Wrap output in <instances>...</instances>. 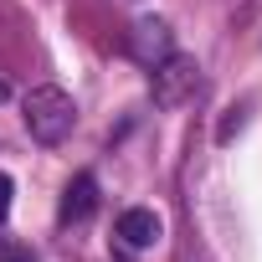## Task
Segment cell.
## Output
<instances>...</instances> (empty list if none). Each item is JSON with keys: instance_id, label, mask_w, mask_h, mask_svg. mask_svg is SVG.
I'll use <instances>...</instances> for the list:
<instances>
[{"instance_id": "obj_5", "label": "cell", "mask_w": 262, "mask_h": 262, "mask_svg": "<svg viewBox=\"0 0 262 262\" xmlns=\"http://www.w3.org/2000/svg\"><path fill=\"white\" fill-rule=\"evenodd\" d=\"M93 211H98V180L82 170V175H72V185L62 190V211H57V216L72 226V221H88Z\"/></svg>"}, {"instance_id": "obj_4", "label": "cell", "mask_w": 262, "mask_h": 262, "mask_svg": "<svg viewBox=\"0 0 262 262\" xmlns=\"http://www.w3.org/2000/svg\"><path fill=\"white\" fill-rule=\"evenodd\" d=\"M165 236V221L149 211V206H128L123 216H118V242L128 247V252H144V247H155Z\"/></svg>"}, {"instance_id": "obj_2", "label": "cell", "mask_w": 262, "mask_h": 262, "mask_svg": "<svg viewBox=\"0 0 262 262\" xmlns=\"http://www.w3.org/2000/svg\"><path fill=\"white\" fill-rule=\"evenodd\" d=\"M149 88H155V103H160V108H180V103L195 98V88H201V62L170 52L160 67H149Z\"/></svg>"}, {"instance_id": "obj_6", "label": "cell", "mask_w": 262, "mask_h": 262, "mask_svg": "<svg viewBox=\"0 0 262 262\" xmlns=\"http://www.w3.org/2000/svg\"><path fill=\"white\" fill-rule=\"evenodd\" d=\"M0 262H41L26 242H0Z\"/></svg>"}, {"instance_id": "obj_7", "label": "cell", "mask_w": 262, "mask_h": 262, "mask_svg": "<svg viewBox=\"0 0 262 262\" xmlns=\"http://www.w3.org/2000/svg\"><path fill=\"white\" fill-rule=\"evenodd\" d=\"M11 195H16V180H11L6 170H0V221L11 216Z\"/></svg>"}, {"instance_id": "obj_1", "label": "cell", "mask_w": 262, "mask_h": 262, "mask_svg": "<svg viewBox=\"0 0 262 262\" xmlns=\"http://www.w3.org/2000/svg\"><path fill=\"white\" fill-rule=\"evenodd\" d=\"M21 118H26V128H31L36 144H62L72 134V123H77V103H72L67 88L41 82V88H31L21 98Z\"/></svg>"}, {"instance_id": "obj_8", "label": "cell", "mask_w": 262, "mask_h": 262, "mask_svg": "<svg viewBox=\"0 0 262 262\" xmlns=\"http://www.w3.org/2000/svg\"><path fill=\"white\" fill-rule=\"evenodd\" d=\"M6 98H11V88H6V77H0V103H6Z\"/></svg>"}, {"instance_id": "obj_3", "label": "cell", "mask_w": 262, "mask_h": 262, "mask_svg": "<svg viewBox=\"0 0 262 262\" xmlns=\"http://www.w3.org/2000/svg\"><path fill=\"white\" fill-rule=\"evenodd\" d=\"M128 57H134L139 67H160L170 52H175V31L165 16H134V26H128Z\"/></svg>"}]
</instances>
